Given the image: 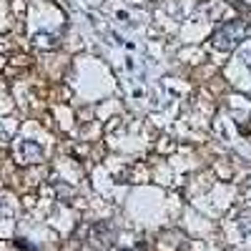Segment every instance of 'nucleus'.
<instances>
[{"label": "nucleus", "mask_w": 251, "mask_h": 251, "mask_svg": "<svg viewBox=\"0 0 251 251\" xmlns=\"http://www.w3.org/2000/svg\"><path fill=\"white\" fill-rule=\"evenodd\" d=\"M246 33H249V28L241 23V20L226 23V25H221V28L214 33V46H216V48H221V50H228V48L239 46L241 40H244V35H246Z\"/></svg>", "instance_id": "nucleus-1"}]
</instances>
